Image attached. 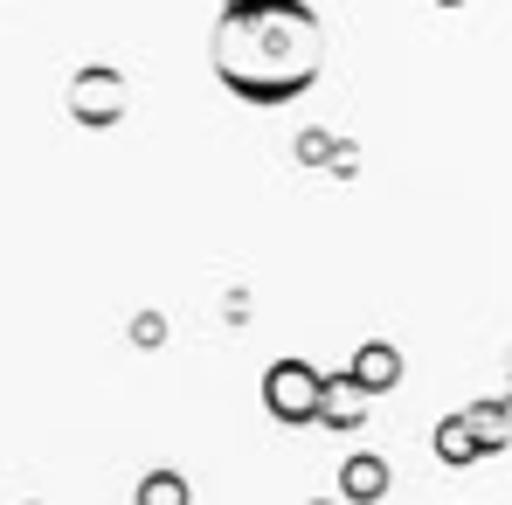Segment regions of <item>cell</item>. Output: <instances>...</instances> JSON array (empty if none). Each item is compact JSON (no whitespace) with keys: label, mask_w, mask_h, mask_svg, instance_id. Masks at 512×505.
Masks as SVG:
<instances>
[{"label":"cell","mask_w":512,"mask_h":505,"mask_svg":"<svg viewBox=\"0 0 512 505\" xmlns=\"http://www.w3.org/2000/svg\"><path fill=\"white\" fill-rule=\"evenodd\" d=\"M208 70L236 104L284 111L326 77V21L312 0H222L208 28Z\"/></svg>","instance_id":"obj_1"},{"label":"cell","mask_w":512,"mask_h":505,"mask_svg":"<svg viewBox=\"0 0 512 505\" xmlns=\"http://www.w3.org/2000/svg\"><path fill=\"white\" fill-rule=\"evenodd\" d=\"M63 111H70V125H84V132H111V125H125V111H132V77H125L118 63H84V70H70V84H63Z\"/></svg>","instance_id":"obj_2"},{"label":"cell","mask_w":512,"mask_h":505,"mask_svg":"<svg viewBox=\"0 0 512 505\" xmlns=\"http://www.w3.org/2000/svg\"><path fill=\"white\" fill-rule=\"evenodd\" d=\"M319 395H326V374L312 360H277L263 374V409L277 422H319Z\"/></svg>","instance_id":"obj_3"},{"label":"cell","mask_w":512,"mask_h":505,"mask_svg":"<svg viewBox=\"0 0 512 505\" xmlns=\"http://www.w3.org/2000/svg\"><path fill=\"white\" fill-rule=\"evenodd\" d=\"M367 402H374V395H367V388H360L353 374H326V395H319V422H326V429H360V422H367Z\"/></svg>","instance_id":"obj_4"},{"label":"cell","mask_w":512,"mask_h":505,"mask_svg":"<svg viewBox=\"0 0 512 505\" xmlns=\"http://www.w3.org/2000/svg\"><path fill=\"white\" fill-rule=\"evenodd\" d=\"M346 374H353L367 395H388V388L402 381V353H395L388 339H367V346L353 353V367H346Z\"/></svg>","instance_id":"obj_5"},{"label":"cell","mask_w":512,"mask_h":505,"mask_svg":"<svg viewBox=\"0 0 512 505\" xmlns=\"http://www.w3.org/2000/svg\"><path fill=\"white\" fill-rule=\"evenodd\" d=\"M436 457H443V464H471V457H485V443H478L471 416H443V422H436Z\"/></svg>","instance_id":"obj_6"},{"label":"cell","mask_w":512,"mask_h":505,"mask_svg":"<svg viewBox=\"0 0 512 505\" xmlns=\"http://www.w3.org/2000/svg\"><path fill=\"white\" fill-rule=\"evenodd\" d=\"M340 485H346V499H381L388 492V464L381 457H346V471H340Z\"/></svg>","instance_id":"obj_7"},{"label":"cell","mask_w":512,"mask_h":505,"mask_svg":"<svg viewBox=\"0 0 512 505\" xmlns=\"http://www.w3.org/2000/svg\"><path fill=\"white\" fill-rule=\"evenodd\" d=\"M333 132H319V125H305L298 139H291V153H298V167H333Z\"/></svg>","instance_id":"obj_8"},{"label":"cell","mask_w":512,"mask_h":505,"mask_svg":"<svg viewBox=\"0 0 512 505\" xmlns=\"http://www.w3.org/2000/svg\"><path fill=\"white\" fill-rule=\"evenodd\" d=\"M139 505H187V478H173V471H153V478L139 485Z\"/></svg>","instance_id":"obj_9"},{"label":"cell","mask_w":512,"mask_h":505,"mask_svg":"<svg viewBox=\"0 0 512 505\" xmlns=\"http://www.w3.org/2000/svg\"><path fill=\"white\" fill-rule=\"evenodd\" d=\"M160 339H167V319L160 312H139L132 319V346H160Z\"/></svg>","instance_id":"obj_10"},{"label":"cell","mask_w":512,"mask_h":505,"mask_svg":"<svg viewBox=\"0 0 512 505\" xmlns=\"http://www.w3.org/2000/svg\"><path fill=\"white\" fill-rule=\"evenodd\" d=\"M333 180H353V173H360V146H353V139H340V146H333Z\"/></svg>","instance_id":"obj_11"},{"label":"cell","mask_w":512,"mask_h":505,"mask_svg":"<svg viewBox=\"0 0 512 505\" xmlns=\"http://www.w3.org/2000/svg\"><path fill=\"white\" fill-rule=\"evenodd\" d=\"M436 7H443V14H457V7H464V0H436Z\"/></svg>","instance_id":"obj_12"},{"label":"cell","mask_w":512,"mask_h":505,"mask_svg":"<svg viewBox=\"0 0 512 505\" xmlns=\"http://www.w3.org/2000/svg\"><path fill=\"white\" fill-rule=\"evenodd\" d=\"M506 374H512V346H506Z\"/></svg>","instance_id":"obj_13"},{"label":"cell","mask_w":512,"mask_h":505,"mask_svg":"<svg viewBox=\"0 0 512 505\" xmlns=\"http://www.w3.org/2000/svg\"><path fill=\"white\" fill-rule=\"evenodd\" d=\"M312 505H326V499H312Z\"/></svg>","instance_id":"obj_14"}]
</instances>
